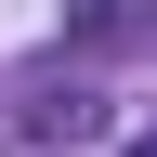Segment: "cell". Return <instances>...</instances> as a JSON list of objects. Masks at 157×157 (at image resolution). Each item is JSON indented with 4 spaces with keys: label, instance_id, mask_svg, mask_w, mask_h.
<instances>
[{
    "label": "cell",
    "instance_id": "cell-1",
    "mask_svg": "<svg viewBox=\"0 0 157 157\" xmlns=\"http://www.w3.org/2000/svg\"><path fill=\"white\" fill-rule=\"evenodd\" d=\"M66 39L78 52H131V39H157V0H66Z\"/></svg>",
    "mask_w": 157,
    "mask_h": 157
},
{
    "label": "cell",
    "instance_id": "cell-2",
    "mask_svg": "<svg viewBox=\"0 0 157 157\" xmlns=\"http://www.w3.org/2000/svg\"><path fill=\"white\" fill-rule=\"evenodd\" d=\"M131 157H157V131H131Z\"/></svg>",
    "mask_w": 157,
    "mask_h": 157
}]
</instances>
